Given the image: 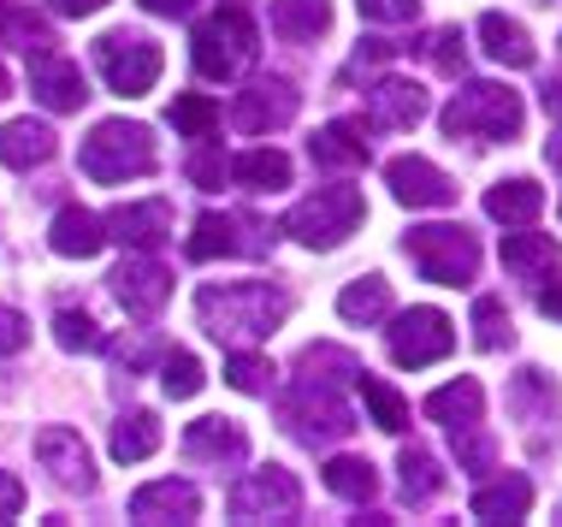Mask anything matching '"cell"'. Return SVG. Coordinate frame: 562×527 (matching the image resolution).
Instances as JSON below:
<instances>
[{"instance_id":"cell-1","label":"cell","mask_w":562,"mask_h":527,"mask_svg":"<svg viewBox=\"0 0 562 527\" xmlns=\"http://www.w3.org/2000/svg\"><path fill=\"white\" fill-rule=\"evenodd\" d=\"M284 314H291V296L279 291V284H202L195 291V321H202V333H214L220 344H255L267 338L272 326H284Z\"/></svg>"},{"instance_id":"cell-2","label":"cell","mask_w":562,"mask_h":527,"mask_svg":"<svg viewBox=\"0 0 562 527\" xmlns=\"http://www.w3.org/2000/svg\"><path fill=\"white\" fill-rule=\"evenodd\" d=\"M255 54H261V36H255V19H249L243 0H225L214 19H202V24H195V36H190L195 71L214 78V83L243 78V71L255 66Z\"/></svg>"},{"instance_id":"cell-3","label":"cell","mask_w":562,"mask_h":527,"mask_svg":"<svg viewBox=\"0 0 562 527\" xmlns=\"http://www.w3.org/2000/svg\"><path fill=\"white\" fill-rule=\"evenodd\" d=\"M78 160H83V178H95V184H131V178L155 172L160 155H155V131L148 125H136V119H101L83 137Z\"/></svg>"},{"instance_id":"cell-4","label":"cell","mask_w":562,"mask_h":527,"mask_svg":"<svg viewBox=\"0 0 562 527\" xmlns=\"http://www.w3.org/2000/svg\"><path fill=\"white\" fill-rule=\"evenodd\" d=\"M438 125H445V137H456V143L462 137L468 143H515L527 125V108L504 83H468L462 96L438 113Z\"/></svg>"},{"instance_id":"cell-5","label":"cell","mask_w":562,"mask_h":527,"mask_svg":"<svg viewBox=\"0 0 562 527\" xmlns=\"http://www.w3.org/2000/svg\"><path fill=\"white\" fill-rule=\"evenodd\" d=\"M361 220H368L361 190L356 184H326L284 214V237H296V244H308V249H331V244H344V237H356Z\"/></svg>"},{"instance_id":"cell-6","label":"cell","mask_w":562,"mask_h":527,"mask_svg":"<svg viewBox=\"0 0 562 527\" xmlns=\"http://www.w3.org/2000/svg\"><path fill=\"white\" fill-rule=\"evenodd\" d=\"M408 261L427 284H474L480 279V244L468 225H415L408 232Z\"/></svg>"},{"instance_id":"cell-7","label":"cell","mask_w":562,"mask_h":527,"mask_svg":"<svg viewBox=\"0 0 562 527\" xmlns=\"http://www.w3.org/2000/svg\"><path fill=\"white\" fill-rule=\"evenodd\" d=\"M279 415H284V427H291L296 439H308V445H321V439H344V433H356V415L344 410L338 385L308 380V373H296V385L279 397Z\"/></svg>"},{"instance_id":"cell-8","label":"cell","mask_w":562,"mask_h":527,"mask_svg":"<svg viewBox=\"0 0 562 527\" xmlns=\"http://www.w3.org/2000/svg\"><path fill=\"white\" fill-rule=\"evenodd\" d=\"M95 66H101L113 96H143L160 78V42L136 36V30H108L95 42Z\"/></svg>"},{"instance_id":"cell-9","label":"cell","mask_w":562,"mask_h":527,"mask_svg":"<svg viewBox=\"0 0 562 527\" xmlns=\"http://www.w3.org/2000/svg\"><path fill=\"white\" fill-rule=\"evenodd\" d=\"M225 509H232L237 522H291L302 509V486L296 474H284L279 462H267V469L243 474L232 492H225Z\"/></svg>"},{"instance_id":"cell-10","label":"cell","mask_w":562,"mask_h":527,"mask_svg":"<svg viewBox=\"0 0 562 527\" xmlns=\"http://www.w3.org/2000/svg\"><path fill=\"white\" fill-rule=\"evenodd\" d=\"M456 350V326L445 309H403L391 321V361L397 368H432Z\"/></svg>"},{"instance_id":"cell-11","label":"cell","mask_w":562,"mask_h":527,"mask_svg":"<svg viewBox=\"0 0 562 527\" xmlns=\"http://www.w3.org/2000/svg\"><path fill=\"white\" fill-rule=\"evenodd\" d=\"M272 225H261L255 214H202L190 225V261H220V255H267Z\"/></svg>"},{"instance_id":"cell-12","label":"cell","mask_w":562,"mask_h":527,"mask_svg":"<svg viewBox=\"0 0 562 527\" xmlns=\"http://www.w3.org/2000/svg\"><path fill=\"white\" fill-rule=\"evenodd\" d=\"M296 83L291 78H255L243 96L232 101V125L243 131V137H267V131L291 125L296 119Z\"/></svg>"},{"instance_id":"cell-13","label":"cell","mask_w":562,"mask_h":527,"mask_svg":"<svg viewBox=\"0 0 562 527\" xmlns=\"http://www.w3.org/2000/svg\"><path fill=\"white\" fill-rule=\"evenodd\" d=\"M30 89H36V101H42V108H54V113H78L89 101L83 66H78V59H66L54 42L30 54Z\"/></svg>"},{"instance_id":"cell-14","label":"cell","mask_w":562,"mask_h":527,"mask_svg":"<svg viewBox=\"0 0 562 527\" xmlns=\"http://www.w3.org/2000/svg\"><path fill=\"white\" fill-rule=\"evenodd\" d=\"M113 296H119V309L136 314V321H148V314H160L166 309V296H172V273H166L160 261H148V249H136L125 267H113Z\"/></svg>"},{"instance_id":"cell-15","label":"cell","mask_w":562,"mask_h":527,"mask_svg":"<svg viewBox=\"0 0 562 527\" xmlns=\"http://www.w3.org/2000/svg\"><path fill=\"white\" fill-rule=\"evenodd\" d=\"M385 184H391V195H397L403 208H450L456 202V178L438 172L432 160H420V155H397V160H391Z\"/></svg>"},{"instance_id":"cell-16","label":"cell","mask_w":562,"mask_h":527,"mask_svg":"<svg viewBox=\"0 0 562 527\" xmlns=\"http://www.w3.org/2000/svg\"><path fill=\"white\" fill-rule=\"evenodd\" d=\"M36 462L59 480V486H71V492H89V486H95L89 445H83V433H71V427H42V433H36Z\"/></svg>"},{"instance_id":"cell-17","label":"cell","mask_w":562,"mask_h":527,"mask_svg":"<svg viewBox=\"0 0 562 527\" xmlns=\"http://www.w3.org/2000/svg\"><path fill=\"white\" fill-rule=\"evenodd\" d=\"M108 232H113V244H125V249H160L166 237H172V202L148 195V202L113 208V214H108Z\"/></svg>"},{"instance_id":"cell-18","label":"cell","mask_w":562,"mask_h":527,"mask_svg":"<svg viewBox=\"0 0 562 527\" xmlns=\"http://www.w3.org/2000/svg\"><path fill=\"white\" fill-rule=\"evenodd\" d=\"M243 450H249V433H243L237 421H225V415H202V421L184 427V457L190 462L232 469V462H243Z\"/></svg>"},{"instance_id":"cell-19","label":"cell","mask_w":562,"mask_h":527,"mask_svg":"<svg viewBox=\"0 0 562 527\" xmlns=\"http://www.w3.org/2000/svg\"><path fill=\"white\" fill-rule=\"evenodd\" d=\"M368 113L379 131H415L427 119V89L415 78H379L368 89Z\"/></svg>"},{"instance_id":"cell-20","label":"cell","mask_w":562,"mask_h":527,"mask_svg":"<svg viewBox=\"0 0 562 527\" xmlns=\"http://www.w3.org/2000/svg\"><path fill=\"white\" fill-rule=\"evenodd\" d=\"M308 155H314V167H368V155H373L368 119H331V125H321Z\"/></svg>"},{"instance_id":"cell-21","label":"cell","mask_w":562,"mask_h":527,"mask_svg":"<svg viewBox=\"0 0 562 527\" xmlns=\"http://www.w3.org/2000/svg\"><path fill=\"white\" fill-rule=\"evenodd\" d=\"M131 516L136 522H195L202 516V492L190 480H155V486L131 492Z\"/></svg>"},{"instance_id":"cell-22","label":"cell","mask_w":562,"mask_h":527,"mask_svg":"<svg viewBox=\"0 0 562 527\" xmlns=\"http://www.w3.org/2000/svg\"><path fill=\"white\" fill-rule=\"evenodd\" d=\"M509 415L527 421V427H551L562 421V397H557V380L544 368H521L509 385Z\"/></svg>"},{"instance_id":"cell-23","label":"cell","mask_w":562,"mask_h":527,"mask_svg":"<svg viewBox=\"0 0 562 527\" xmlns=\"http://www.w3.org/2000/svg\"><path fill=\"white\" fill-rule=\"evenodd\" d=\"M108 220H95L89 208H59L54 214V225H48V244H54V255H66V261H89V255H101V244H108Z\"/></svg>"},{"instance_id":"cell-24","label":"cell","mask_w":562,"mask_h":527,"mask_svg":"<svg viewBox=\"0 0 562 527\" xmlns=\"http://www.w3.org/2000/svg\"><path fill=\"white\" fill-rule=\"evenodd\" d=\"M54 143L59 137L42 119H7V125H0V167L30 172V167H42V160H54Z\"/></svg>"},{"instance_id":"cell-25","label":"cell","mask_w":562,"mask_h":527,"mask_svg":"<svg viewBox=\"0 0 562 527\" xmlns=\"http://www.w3.org/2000/svg\"><path fill=\"white\" fill-rule=\"evenodd\" d=\"M485 214H492L497 225H533L544 214V190L533 184V178H504V184L485 190Z\"/></svg>"},{"instance_id":"cell-26","label":"cell","mask_w":562,"mask_h":527,"mask_svg":"<svg viewBox=\"0 0 562 527\" xmlns=\"http://www.w3.org/2000/svg\"><path fill=\"white\" fill-rule=\"evenodd\" d=\"M272 30L284 42H321L331 30V0H272Z\"/></svg>"},{"instance_id":"cell-27","label":"cell","mask_w":562,"mask_h":527,"mask_svg":"<svg viewBox=\"0 0 562 527\" xmlns=\"http://www.w3.org/2000/svg\"><path fill=\"white\" fill-rule=\"evenodd\" d=\"M485 410V391L480 380H450V385H438L427 403H420V415L427 421H445V427H468V421H480Z\"/></svg>"},{"instance_id":"cell-28","label":"cell","mask_w":562,"mask_h":527,"mask_svg":"<svg viewBox=\"0 0 562 527\" xmlns=\"http://www.w3.org/2000/svg\"><path fill=\"white\" fill-rule=\"evenodd\" d=\"M480 42H485V54H492L497 66H515V71L539 59L533 54V36H527L521 24H509L504 12H485V19H480Z\"/></svg>"},{"instance_id":"cell-29","label":"cell","mask_w":562,"mask_h":527,"mask_svg":"<svg viewBox=\"0 0 562 527\" xmlns=\"http://www.w3.org/2000/svg\"><path fill=\"white\" fill-rule=\"evenodd\" d=\"M504 267H509L515 279L544 284V273L557 267V237H539V232H515V237H504Z\"/></svg>"},{"instance_id":"cell-30","label":"cell","mask_w":562,"mask_h":527,"mask_svg":"<svg viewBox=\"0 0 562 527\" xmlns=\"http://www.w3.org/2000/svg\"><path fill=\"white\" fill-rule=\"evenodd\" d=\"M160 450V415L155 410H131L113 427V462H148Z\"/></svg>"},{"instance_id":"cell-31","label":"cell","mask_w":562,"mask_h":527,"mask_svg":"<svg viewBox=\"0 0 562 527\" xmlns=\"http://www.w3.org/2000/svg\"><path fill=\"white\" fill-rule=\"evenodd\" d=\"M527 509H533V486H527L521 474H509V480H497V486L474 492V516L480 522H521Z\"/></svg>"},{"instance_id":"cell-32","label":"cell","mask_w":562,"mask_h":527,"mask_svg":"<svg viewBox=\"0 0 562 527\" xmlns=\"http://www.w3.org/2000/svg\"><path fill=\"white\" fill-rule=\"evenodd\" d=\"M338 314H344L349 326H373V321H385V314H391V284L379 279V273L356 279V284H344Z\"/></svg>"},{"instance_id":"cell-33","label":"cell","mask_w":562,"mask_h":527,"mask_svg":"<svg viewBox=\"0 0 562 527\" xmlns=\"http://www.w3.org/2000/svg\"><path fill=\"white\" fill-rule=\"evenodd\" d=\"M397 469H403V498L408 504H427L445 492V474H438V457L427 445H403L397 450Z\"/></svg>"},{"instance_id":"cell-34","label":"cell","mask_w":562,"mask_h":527,"mask_svg":"<svg viewBox=\"0 0 562 527\" xmlns=\"http://www.w3.org/2000/svg\"><path fill=\"white\" fill-rule=\"evenodd\" d=\"M326 492H338L349 504H373V492H379L373 462L368 457H331L326 462Z\"/></svg>"},{"instance_id":"cell-35","label":"cell","mask_w":562,"mask_h":527,"mask_svg":"<svg viewBox=\"0 0 562 527\" xmlns=\"http://www.w3.org/2000/svg\"><path fill=\"white\" fill-rule=\"evenodd\" d=\"M232 178L237 184H255V190H284L291 184V155H279V148H249V155L232 160Z\"/></svg>"},{"instance_id":"cell-36","label":"cell","mask_w":562,"mask_h":527,"mask_svg":"<svg viewBox=\"0 0 562 527\" xmlns=\"http://www.w3.org/2000/svg\"><path fill=\"white\" fill-rule=\"evenodd\" d=\"M296 373H308V380H326V385H344L361 373V361L338 350V344H308V350L296 356Z\"/></svg>"},{"instance_id":"cell-37","label":"cell","mask_w":562,"mask_h":527,"mask_svg":"<svg viewBox=\"0 0 562 527\" xmlns=\"http://www.w3.org/2000/svg\"><path fill=\"white\" fill-rule=\"evenodd\" d=\"M356 385H361V397H368L373 427H385V433H403V427H408V403H403L385 380H379V373H356Z\"/></svg>"},{"instance_id":"cell-38","label":"cell","mask_w":562,"mask_h":527,"mask_svg":"<svg viewBox=\"0 0 562 527\" xmlns=\"http://www.w3.org/2000/svg\"><path fill=\"white\" fill-rule=\"evenodd\" d=\"M474 344L480 350H509L515 344V321H509L504 296H480L474 303Z\"/></svg>"},{"instance_id":"cell-39","label":"cell","mask_w":562,"mask_h":527,"mask_svg":"<svg viewBox=\"0 0 562 527\" xmlns=\"http://www.w3.org/2000/svg\"><path fill=\"white\" fill-rule=\"evenodd\" d=\"M160 385H166V397H195V391H202V361L190 350H166L160 356Z\"/></svg>"},{"instance_id":"cell-40","label":"cell","mask_w":562,"mask_h":527,"mask_svg":"<svg viewBox=\"0 0 562 527\" xmlns=\"http://www.w3.org/2000/svg\"><path fill=\"white\" fill-rule=\"evenodd\" d=\"M172 125L184 131V137H207V131L220 125V101L214 96H178L172 101Z\"/></svg>"},{"instance_id":"cell-41","label":"cell","mask_w":562,"mask_h":527,"mask_svg":"<svg viewBox=\"0 0 562 527\" xmlns=\"http://www.w3.org/2000/svg\"><path fill=\"white\" fill-rule=\"evenodd\" d=\"M54 338H59V350H101V326L89 321L83 309H59L54 314Z\"/></svg>"},{"instance_id":"cell-42","label":"cell","mask_w":562,"mask_h":527,"mask_svg":"<svg viewBox=\"0 0 562 527\" xmlns=\"http://www.w3.org/2000/svg\"><path fill=\"white\" fill-rule=\"evenodd\" d=\"M225 380L255 397V391H267V380H272V361L267 356H249V350H232V356H225Z\"/></svg>"},{"instance_id":"cell-43","label":"cell","mask_w":562,"mask_h":527,"mask_svg":"<svg viewBox=\"0 0 562 527\" xmlns=\"http://www.w3.org/2000/svg\"><path fill=\"white\" fill-rule=\"evenodd\" d=\"M456 433V457H462V474H492V439L480 433V421L468 427H450Z\"/></svg>"},{"instance_id":"cell-44","label":"cell","mask_w":562,"mask_h":527,"mask_svg":"<svg viewBox=\"0 0 562 527\" xmlns=\"http://www.w3.org/2000/svg\"><path fill=\"white\" fill-rule=\"evenodd\" d=\"M432 66L445 71V78H462V66H468V42H462V30H438L432 36Z\"/></svg>"},{"instance_id":"cell-45","label":"cell","mask_w":562,"mask_h":527,"mask_svg":"<svg viewBox=\"0 0 562 527\" xmlns=\"http://www.w3.org/2000/svg\"><path fill=\"white\" fill-rule=\"evenodd\" d=\"M368 24H415L420 0H356Z\"/></svg>"},{"instance_id":"cell-46","label":"cell","mask_w":562,"mask_h":527,"mask_svg":"<svg viewBox=\"0 0 562 527\" xmlns=\"http://www.w3.org/2000/svg\"><path fill=\"white\" fill-rule=\"evenodd\" d=\"M391 54H403V42H361V48H356V59H349V66H344V83H356L361 71L385 66Z\"/></svg>"},{"instance_id":"cell-47","label":"cell","mask_w":562,"mask_h":527,"mask_svg":"<svg viewBox=\"0 0 562 527\" xmlns=\"http://www.w3.org/2000/svg\"><path fill=\"white\" fill-rule=\"evenodd\" d=\"M190 178H195V190H220L225 184V155H220V148H195V155H190Z\"/></svg>"},{"instance_id":"cell-48","label":"cell","mask_w":562,"mask_h":527,"mask_svg":"<svg viewBox=\"0 0 562 527\" xmlns=\"http://www.w3.org/2000/svg\"><path fill=\"white\" fill-rule=\"evenodd\" d=\"M24 344H30V321H24L19 309L0 303V356H19Z\"/></svg>"},{"instance_id":"cell-49","label":"cell","mask_w":562,"mask_h":527,"mask_svg":"<svg viewBox=\"0 0 562 527\" xmlns=\"http://www.w3.org/2000/svg\"><path fill=\"white\" fill-rule=\"evenodd\" d=\"M113 356H119V368H131V373H136V368H143L148 356H160V344H155V338L143 333V338H136V344H119Z\"/></svg>"},{"instance_id":"cell-50","label":"cell","mask_w":562,"mask_h":527,"mask_svg":"<svg viewBox=\"0 0 562 527\" xmlns=\"http://www.w3.org/2000/svg\"><path fill=\"white\" fill-rule=\"evenodd\" d=\"M24 516V486L12 474H0V522H19Z\"/></svg>"},{"instance_id":"cell-51","label":"cell","mask_w":562,"mask_h":527,"mask_svg":"<svg viewBox=\"0 0 562 527\" xmlns=\"http://www.w3.org/2000/svg\"><path fill=\"white\" fill-rule=\"evenodd\" d=\"M539 314H544V321H562V279L539 284Z\"/></svg>"},{"instance_id":"cell-52","label":"cell","mask_w":562,"mask_h":527,"mask_svg":"<svg viewBox=\"0 0 562 527\" xmlns=\"http://www.w3.org/2000/svg\"><path fill=\"white\" fill-rule=\"evenodd\" d=\"M48 7L59 12V19H83V12H101L108 0H48Z\"/></svg>"},{"instance_id":"cell-53","label":"cell","mask_w":562,"mask_h":527,"mask_svg":"<svg viewBox=\"0 0 562 527\" xmlns=\"http://www.w3.org/2000/svg\"><path fill=\"white\" fill-rule=\"evenodd\" d=\"M148 12H155V19H184V12L195 7V0H143Z\"/></svg>"},{"instance_id":"cell-54","label":"cell","mask_w":562,"mask_h":527,"mask_svg":"<svg viewBox=\"0 0 562 527\" xmlns=\"http://www.w3.org/2000/svg\"><path fill=\"white\" fill-rule=\"evenodd\" d=\"M544 108H551V119H562V71L544 78Z\"/></svg>"},{"instance_id":"cell-55","label":"cell","mask_w":562,"mask_h":527,"mask_svg":"<svg viewBox=\"0 0 562 527\" xmlns=\"http://www.w3.org/2000/svg\"><path fill=\"white\" fill-rule=\"evenodd\" d=\"M544 160H551V167L562 172V131H551V148H544Z\"/></svg>"},{"instance_id":"cell-56","label":"cell","mask_w":562,"mask_h":527,"mask_svg":"<svg viewBox=\"0 0 562 527\" xmlns=\"http://www.w3.org/2000/svg\"><path fill=\"white\" fill-rule=\"evenodd\" d=\"M12 96V78H7V66H0V101H7Z\"/></svg>"},{"instance_id":"cell-57","label":"cell","mask_w":562,"mask_h":527,"mask_svg":"<svg viewBox=\"0 0 562 527\" xmlns=\"http://www.w3.org/2000/svg\"><path fill=\"white\" fill-rule=\"evenodd\" d=\"M12 7H19V0H0V24H7V12H12Z\"/></svg>"}]
</instances>
